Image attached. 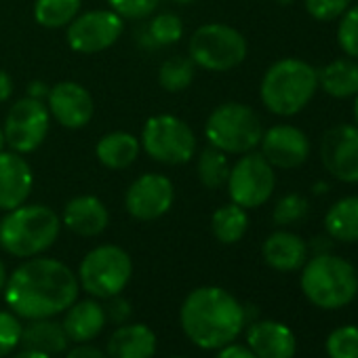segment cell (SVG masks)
Wrapping results in <instances>:
<instances>
[{
    "label": "cell",
    "instance_id": "cell-5",
    "mask_svg": "<svg viewBox=\"0 0 358 358\" xmlns=\"http://www.w3.org/2000/svg\"><path fill=\"white\" fill-rule=\"evenodd\" d=\"M301 291L314 306L322 310H337L356 297L358 274L348 259L331 253H318L303 264Z\"/></svg>",
    "mask_w": 358,
    "mask_h": 358
},
{
    "label": "cell",
    "instance_id": "cell-34",
    "mask_svg": "<svg viewBox=\"0 0 358 358\" xmlns=\"http://www.w3.org/2000/svg\"><path fill=\"white\" fill-rule=\"evenodd\" d=\"M337 43H339L341 51H343L348 57L358 59V5H356V7H350V9L339 17Z\"/></svg>",
    "mask_w": 358,
    "mask_h": 358
},
{
    "label": "cell",
    "instance_id": "cell-8",
    "mask_svg": "<svg viewBox=\"0 0 358 358\" xmlns=\"http://www.w3.org/2000/svg\"><path fill=\"white\" fill-rule=\"evenodd\" d=\"M190 59L194 66L209 72H228L241 66L247 57L245 36L226 24L201 26L188 45Z\"/></svg>",
    "mask_w": 358,
    "mask_h": 358
},
{
    "label": "cell",
    "instance_id": "cell-10",
    "mask_svg": "<svg viewBox=\"0 0 358 358\" xmlns=\"http://www.w3.org/2000/svg\"><path fill=\"white\" fill-rule=\"evenodd\" d=\"M226 186L234 205L243 209H257L268 203L274 192V166L264 158V154L247 152L234 166H230Z\"/></svg>",
    "mask_w": 358,
    "mask_h": 358
},
{
    "label": "cell",
    "instance_id": "cell-39",
    "mask_svg": "<svg viewBox=\"0 0 358 358\" xmlns=\"http://www.w3.org/2000/svg\"><path fill=\"white\" fill-rule=\"evenodd\" d=\"M66 358H108V354H106L101 348H97V345H93V343H89V341H85V343H76V345L66 354Z\"/></svg>",
    "mask_w": 358,
    "mask_h": 358
},
{
    "label": "cell",
    "instance_id": "cell-40",
    "mask_svg": "<svg viewBox=\"0 0 358 358\" xmlns=\"http://www.w3.org/2000/svg\"><path fill=\"white\" fill-rule=\"evenodd\" d=\"M215 358H257L253 352H251V348H247V345H241V343H228V345H224V348H220L217 350V354H215Z\"/></svg>",
    "mask_w": 358,
    "mask_h": 358
},
{
    "label": "cell",
    "instance_id": "cell-2",
    "mask_svg": "<svg viewBox=\"0 0 358 358\" xmlns=\"http://www.w3.org/2000/svg\"><path fill=\"white\" fill-rule=\"evenodd\" d=\"M245 320V308L222 287L194 289L179 310L186 337L205 350H220L232 343L241 335Z\"/></svg>",
    "mask_w": 358,
    "mask_h": 358
},
{
    "label": "cell",
    "instance_id": "cell-9",
    "mask_svg": "<svg viewBox=\"0 0 358 358\" xmlns=\"http://www.w3.org/2000/svg\"><path fill=\"white\" fill-rule=\"evenodd\" d=\"M141 148L156 162L186 164L196 152V137L182 118L158 114L145 120L141 131Z\"/></svg>",
    "mask_w": 358,
    "mask_h": 358
},
{
    "label": "cell",
    "instance_id": "cell-20",
    "mask_svg": "<svg viewBox=\"0 0 358 358\" xmlns=\"http://www.w3.org/2000/svg\"><path fill=\"white\" fill-rule=\"evenodd\" d=\"M156 343L158 339L148 324H120L110 335L106 354L108 358H154Z\"/></svg>",
    "mask_w": 358,
    "mask_h": 358
},
{
    "label": "cell",
    "instance_id": "cell-38",
    "mask_svg": "<svg viewBox=\"0 0 358 358\" xmlns=\"http://www.w3.org/2000/svg\"><path fill=\"white\" fill-rule=\"evenodd\" d=\"M129 316H131V303L120 295L110 297V303L106 308V318H110L116 324H124L129 320Z\"/></svg>",
    "mask_w": 358,
    "mask_h": 358
},
{
    "label": "cell",
    "instance_id": "cell-29",
    "mask_svg": "<svg viewBox=\"0 0 358 358\" xmlns=\"http://www.w3.org/2000/svg\"><path fill=\"white\" fill-rule=\"evenodd\" d=\"M199 179L201 184L209 190H220L222 186H226L228 175H230V164L228 158L222 150L209 145L201 152L199 156Z\"/></svg>",
    "mask_w": 358,
    "mask_h": 358
},
{
    "label": "cell",
    "instance_id": "cell-15",
    "mask_svg": "<svg viewBox=\"0 0 358 358\" xmlns=\"http://www.w3.org/2000/svg\"><path fill=\"white\" fill-rule=\"evenodd\" d=\"M262 154L274 169H297L310 156L308 135L293 124H276L262 135Z\"/></svg>",
    "mask_w": 358,
    "mask_h": 358
},
{
    "label": "cell",
    "instance_id": "cell-43",
    "mask_svg": "<svg viewBox=\"0 0 358 358\" xmlns=\"http://www.w3.org/2000/svg\"><path fill=\"white\" fill-rule=\"evenodd\" d=\"M13 358H51L49 354H43V352H36V350H28L24 348L22 352H17Z\"/></svg>",
    "mask_w": 358,
    "mask_h": 358
},
{
    "label": "cell",
    "instance_id": "cell-49",
    "mask_svg": "<svg viewBox=\"0 0 358 358\" xmlns=\"http://www.w3.org/2000/svg\"><path fill=\"white\" fill-rule=\"evenodd\" d=\"M175 358H184V356H175Z\"/></svg>",
    "mask_w": 358,
    "mask_h": 358
},
{
    "label": "cell",
    "instance_id": "cell-47",
    "mask_svg": "<svg viewBox=\"0 0 358 358\" xmlns=\"http://www.w3.org/2000/svg\"><path fill=\"white\" fill-rule=\"evenodd\" d=\"M173 3H177V5H190V3H194V0H173Z\"/></svg>",
    "mask_w": 358,
    "mask_h": 358
},
{
    "label": "cell",
    "instance_id": "cell-27",
    "mask_svg": "<svg viewBox=\"0 0 358 358\" xmlns=\"http://www.w3.org/2000/svg\"><path fill=\"white\" fill-rule=\"evenodd\" d=\"M249 228V215L247 209L238 207V205H226L220 207L213 217H211V230L215 234V238L224 245H234L238 243L245 232Z\"/></svg>",
    "mask_w": 358,
    "mask_h": 358
},
{
    "label": "cell",
    "instance_id": "cell-45",
    "mask_svg": "<svg viewBox=\"0 0 358 358\" xmlns=\"http://www.w3.org/2000/svg\"><path fill=\"white\" fill-rule=\"evenodd\" d=\"M5 131H3V127H0V152H3V148H5Z\"/></svg>",
    "mask_w": 358,
    "mask_h": 358
},
{
    "label": "cell",
    "instance_id": "cell-16",
    "mask_svg": "<svg viewBox=\"0 0 358 358\" xmlns=\"http://www.w3.org/2000/svg\"><path fill=\"white\" fill-rule=\"evenodd\" d=\"M47 103H49L47 106L49 114L66 129L87 127L95 110L91 93L74 80H64L51 87L47 95Z\"/></svg>",
    "mask_w": 358,
    "mask_h": 358
},
{
    "label": "cell",
    "instance_id": "cell-7",
    "mask_svg": "<svg viewBox=\"0 0 358 358\" xmlns=\"http://www.w3.org/2000/svg\"><path fill=\"white\" fill-rule=\"evenodd\" d=\"M78 285L91 297L110 299L120 295L133 276L129 253L116 245H101L89 251L78 268Z\"/></svg>",
    "mask_w": 358,
    "mask_h": 358
},
{
    "label": "cell",
    "instance_id": "cell-25",
    "mask_svg": "<svg viewBox=\"0 0 358 358\" xmlns=\"http://www.w3.org/2000/svg\"><path fill=\"white\" fill-rule=\"evenodd\" d=\"M316 78L318 87L335 99L358 95V64L352 57L327 64L316 72Z\"/></svg>",
    "mask_w": 358,
    "mask_h": 358
},
{
    "label": "cell",
    "instance_id": "cell-46",
    "mask_svg": "<svg viewBox=\"0 0 358 358\" xmlns=\"http://www.w3.org/2000/svg\"><path fill=\"white\" fill-rule=\"evenodd\" d=\"M354 118H356V127H358V95H356V103H354Z\"/></svg>",
    "mask_w": 358,
    "mask_h": 358
},
{
    "label": "cell",
    "instance_id": "cell-28",
    "mask_svg": "<svg viewBox=\"0 0 358 358\" xmlns=\"http://www.w3.org/2000/svg\"><path fill=\"white\" fill-rule=\"evenodd\" d=\"M80 3L83 0H36L34 20L43 28H64L78 15Z\"/></svg>",
    "mask_w": 358,
    "mask_h": 358
},
{
    "label": "cell",
    "instance_id": "cell-24",
    "mask_svg": "<svg viewBox=\"0 0 358 358\" xmlns=\"http://www.w3.org/2000/svg\"><path fill=\"white\" fill-rule=\"evenodd\" d=\"M139 150H141V143L135 135L127 133V131H114V133H108L103 135L97 145H95V154H97V160L108 166V169H127L131 166L137 156H139Z\"/></svg>",
    "mask_w": 358,
    "mask_h": 358
},
{
    "label": "cell",
    "instance_id": "cell-32",
    "mask_svg": "<svg viewBox=\"0 0 358 358\" xmlns=\"http://www.w3.org/2000/svg\"><path fill=\"white\" fill-rule=\"evenodd\" d=\"M329 358H358V327H339L327 337Z\"/></svg>",
    "mask_w": 358,
    "mask_h": 358
},
{
    "label": "cell",
    "instance_id": "cell-44",
    "mask_svg": "<svg viewBox=\"0 0 358 358\" xmlns=\"http://www.w3.org/2000/svg\"><path fill=\"white\" fill-rule=\"evenodd\" d=\"M5 285H7V270H5L3 259H0V293L5 291Z\"/></svg>",
    "mask_w": 358,
    "mask_h": 358
},
{
    "label": "cell",
    "instance_id": "cell-3",
    "mask_svg": "<svg viewBox=\"0 0 358 358\" xmlns=\"http://www.w3.org/2000/svg\"><path fill=\"white\" fill-rule=\"evenodd\" d=\"M62 230L59 215L47 205H22L0 222V247L9 255L30 259L53 247Z\"/></svg>",
    "mask_w": 358,
    "mask_h": 358
},
{
    "label": "cell",
    "instance_id": "cell-35",
    "mask_svg": "<svg viewBox=\"0 0 358 358\" xmlns=\"http://www.w3.org/2000/svg\"><path fill=\"white\" fill-rule=\"evenodd\" d=\"M24 324L17 314L0 312V358L9 356L22 343Z\"/></svg>",
    "mask_w": 358,
    "mask_h": 358
},
{
    "label": "cell",
    "instance_id": "cell-19",
    "mask_svg": "<svg viewBox=\"0 0 358 358\" xmlns=\"http://www.w3.org/2000/svg\"><path fill=\"white\" fill-rule=\"evenodd\" d=\"M62 224L76 236L93 238L108 228L110 213L97 196H76L64 207Z\"/></svg>",
    "mask_w": 358,
    "mask_h": 358
},
{
    "label": "cell",
    "instance_id": "cell-30",
    "mask_svg": "<svg viewBox=\"0 0 358 358\" xmlns=\"http://www.w3.org/2000/svg\"><path fill=\"white\" fill-rule=\"evenodd\" d=\"M196 66L190 57H171L158 70V83L169 93L186 91L194 80Z\"/></svg>",
    "mask_w": 358,
    "mask_h": 358
},
{
    "label": "cell",
    "instance_id": "cell-17",
    "mask_svg": "<svg viewBox=\"0 0 358 358\" xmlns=\"http://www.w3.org/2000/svg\"><path fill=\"white\" fill-rule=\"evenodd\" d=\"M34 186L30 162L17 152H0V211L22 207Z\"/></svg>",
    "mask_w": 358,
    "mask_h": 358
},
{
    "label": "cell",
    "instance_id": "cell-1",
    "mask_svg": "<svg viewBox=\"0 0 358 358\" xmlns=\"http://www.w3.org/2000/svg\"><path fill=\"white\" fill-rule=\"evenodd\" d=\"M78 276L59 259L30 257L5 285V299L20 318H53L78 299Z\"/></svg>",
    "mask_w": 358,
    "mask_h": 358
},
{
    "label": "cell",
    "instance_id": "cell-13",
    "mask_svg": "<svg viewBox=\"0 0 358 358\" xmlns=\"http://www.w3.org/2000/svg\"><path fill=\"white\" fill-rule=\"evenodd\" d=\"M175 201L171 179L162 173H145L137 177L124 194V207L133 220L154 222L162 217Z\"/></svg>",
    "mask_w": 358,
    "mask_h": 358
},
{
    "label": "cell",
    "instance_id": "cell-48",
    "mask_svg": "<svg viewBox=\"0 0 358 358\" xmlns=\"http://www.w3.org/2000/svg\"><path fill=\"white\" fill-rule=\"evenodd\" d=\"M276 3H278V5H293L295 0H276Z\"/></svg>",
    "mask_w": 358,
    "mask_h": 358
},
{
    "label": "cell",
    "instance_id": "cell-18",
    "mask_svg": "<svg viewBox=\"0 0 358 358\" xmlns=\"http://www.w3.org/2000/svg\"><path fill=\"white\" fill-rule=\"evenodd\" d=\"M247 343L257 358H293L297 339L293 331L276 320H259L249 327Z\"/></svg>",
    "mask_w": 358,
    "mask_h": 358
},
{
    "label": "cell",
    "instance_id": "cell-4",
    "mask_svg": "<svg viewBox=\"0 0 358 358\" xmlns=\"http://www.w3.org/2000/svg\"><path fill=\"white\" fill-rule=\"evenodd\" d=\"M318 89L316 70L295 57L280 59L272 64L259 87L264 106L276 116H295L301 112L314 97Z\"/></svg>",
    "mask_w": 358,
    "mask_h": 358
},
{
    "label": "cell",
    "instance_id": "cell-6",
    "mask_svg": "<svg viewBox=\"0 0 358 358\" xmlns=\"http://www.w3.org/2000/svg\"><path fill=\"white\" fill-rule=\"evenodd\" d=\"M205 135L209 145L224 154H247L259 145L264 129L259 116L249 106L228 101L211 112Z\"/></svg>",
    "mask_w": 358,
    "mask_h": 358
},
{
    "label": "cell",
    "instance_id": "cell-37",
    "mask_svg": "<svg viewBox=\"0 0 358 358\" xmlns=\"http://www.w3.org/2000/svg\"><path fill=\"white\" fill-rule=\"evenodd\" d=\"M160 0H108V5L114 13L122 20H143L158 7Z\"/></svg>",
    "mask_w": 358,
    "mask_h": 358
},
{
    "label": "cell",
    "instance_id": "cell-33",
    "mask_svg": "<svg viewBox=\"0 0 358 358\" xmlns=\"http://www.w3.org/2000/svg\"><path fill=\"white\" fill-rule=\"evenodd\" d=\"M308 211H310V205L301 194H287L276 203L272 217L276 226H293L306 220Z\"/></svg>",
    "mask_w": 358,
    "mask_h": 358
},
{
    "label": "cell",
    "instance_id": "cell-23",
    "mask_svg": "<svg viewBox=\"0 0 358 358\" xmlns=\"http://www.w3.org/2000/svg\"><path fill=\"white\" fill-rule=\"evenodd\" d=\"M22 343L28 350H36L49 356L62 354L68 350V335L62 322L53 320V318H36L30 320L28 327H24L22 331Z\"/></svg>",
    "mask_w": 358,
    "mask_h": 358
},
{
    "label": "cell",
    "instance_id": "cell-14",
    "mask_svg": "<svg viewBox=\"0 0 358 358\" xmlns=\"http://www.w3.org/2000/svg\"><path fill=\"white\" fill-rule=\"evenodd\" d=\"M322 166L343 184H358V127L337 124L322 135Z\"/></svg>",
    "mask_w": 358,
    "mask_h": 358
},
{
    "label": "cell",
    "instance_id": "cell-36",
    "mask_svg": "<svg viewBox=\"0 0 358 358\" xmlns=\"http://www.w3.org/2000/svg\"><path fill=\"white\" fill-rule=\"evenodd\" d=\"M350 3L352 0H306V11L316 22H333L350 9Z\"/></svg>",
    "mask_w": 358,
    "mask_h": 358
},
{
    "label": "cell",
    "instance_id": "cell-42",
    "mask_svg": "<svg viewBox=\"0 0 358 358\" xmlns=\"http://www.w3.org/2000/svg\"><path fill=\"white\" fill-rule=\"evenodd\" d=\"M49 95V87L45 83H32L30 89H28V97H34V99H43Z\"/></svg>",
    "mask_w": 358,
    "mask_h": 358
},
{
    "label": "cell",
    "instance_id": "cell-21",
    "mask_svg": "<svg viewBox=\"0 0 358 358\" xmlns=\"http://www.w3.org/2000/svg\"><path fill=\"white\" fill-rule=\"evenodd\" d=\"M64 314L66 316H64L62 324L66 329V335L70 341H76V343L95 339L108 322L106 308L95 299L74 301Z\"/></svg>",
    "mask_w": 358,
    "mask_h": 358
},
{
    "label": "cell",
    "instance_id": "cell-31",
    "mask_svg": "<svg viewBox=\"0 0 358 358\" xmlns=\"http://www.w3.org/2000/svg\"><path fill=\"white\" fill-rule=\"evenodd\" d=\"M148 32H150V38L154 45H160V47L175 45L184 36V22L175 13H162L150 22Z\"/></svg>",
    "mask_w": 358,
    "mask_h": 358
},
{
    "label": "cell",
    "instance_id": "cell-26",
    "mask_svg": "<svg viewBox=\"0 0 358 358\" xmlns=\"http://www.w3.org/2000/svg\"><path fill=\"white\" fill-rule=\"evenodd\" d=\"M329 238L339 243H358V196H345L331 205L324 215Z\"/></svg>",
    "mask_w": 358,
    "mask_h": 358
},
{
    "label": "cell",
    "instance_id": "cell-12",
    "mask_svg": "<svg viewBox=\"0 0 358 358\" xmlns=\"http://www.w3.org/2000/svg\"><path fill=\"white\" fill-rule=\"evenodd\" d=\"M122 34V17L112 9L89 11L76 15L68 24V45L76 53L93 55L110 49Z\"/></svg>",
    "mask_w": 358,
    "mask_h": 358
},
{
    "label": "cell",
    "instance_id": "cell-11",
    "mask_svg": "<svg viewBox=\"0 0 358 358\" xmlns=\"http://www.w3.org/2000/svg\"><path fill=\"white\" fill-rule=\"evenodd\" d=\"M51 127V114L43 99L24 97L11 106L5 120V141L17 154L34 152L47 137Z\"/></svg>",
    "mask_w": 358,
    "mask_h": 358
},
{
    "label": "cell",
    "instance_id": "cell-22",
    "mask_svg": "<svg viewBox=\"0 0 358 358\" xmlns=\"http://www.w3.org/2000/svg\"><path fill=\"white\" fill-rule=\"evenodd\" d=\"M262 253L270 268H274L278 272H293L306 264L308 245L303 243L301 236H297L293 232L278 230L266 238Z\"/></svg>",
    "mask_w": 358,
    "mask_h": 358
},
{
    "label": "cell",
    "instance_id": "cell-41",
    "mask_svg": "<svg viewBox=\"0 0 358 358\" xmlns=\"http://www.w3.org/2000/svg\"><path fill=\"white\" fill-rule=\"evenodd\" d=\"M11 95H13V78L5 70H0V103L7 101Z\"/></svg>",
    "mask_w": 358,
    "mask_h": 358
}]
</instances>
